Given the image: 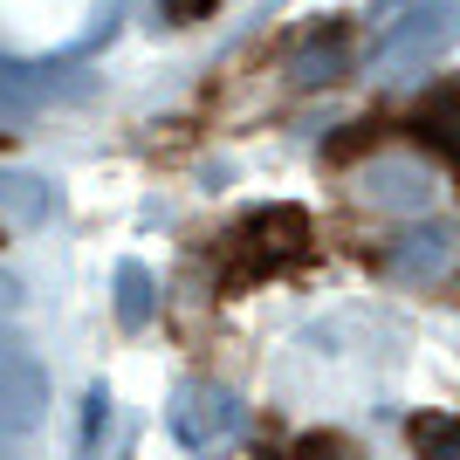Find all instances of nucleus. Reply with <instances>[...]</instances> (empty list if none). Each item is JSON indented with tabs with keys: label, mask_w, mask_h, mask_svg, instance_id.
Wrapping results in <instances>:
<instances>
[{
	"label": "nucleus",
	"mask_w": 460,
	"mask_h": 460,
	"mask_svg": "<svg viewBox=\"0 0 460 460\" xmlns=\"http://www.w3.org/2000/svg\"><path fill=\"white\" fill-rule=\"evenodd\" d=\"M344 56H350L344 28H316V35L296 49V69H288V83H296V90H323V83L344 76Z\"/></svg>",
	"instance_id": "obj_8"
},
{
	"label": "nucleus",
	"mask_w": 460,
	"mask_h": 460,
	"mask_svg": "<svg viewBox=\"0 0 460 460\" xmlns=\"http://www.w3.org/2000/svg\"><path fill=\"white\" fill-rule=\"evenodd\" d=\"M49 412V378L28 358H0V440H14L28 426H41Z\"/></svg>",
	"instance_id": "obj_5"
},
{
	"label": "nucleus",
	"mask_w": 460,
	"mask_h": 460,
	"mask_svg": "<svg viewBox=\"0 0 460 460\" xmlns=\"http://www.w3.org/2000/svg\"><path fill=\"white\" fill-rule=\"evenodd\" d=\"M158 7H165L172 21H199V14H213L220 0H158Z\"/></svg>",
	"instance_id": "obj_13"
},
{
	"label": "nucleus",
	"mask_w": 460,
	"mask_h": 460,
	"mask_svg": "<svg viewBox=\"0 0 460 460\" xmlns=\"http://www.w3.org/2000/svg\"><path fill=\"white\" fill-rule=\"evenodd\" d=\"M365 192L378 207H426L433 199V179L420 165H365Z\"/></svg>",
	"instance_id": "obj_9"
},
{
	"label": "nucleus",
	"mask_w": 460,
	"mask_h": 460,
	"mask_svg": "<svg viewBox=\"0 0 460 460\" xmlns=\"http://www.w3.org/2000/svg\"><path fill=\"white\" fill-rule=\"evenodd\" d=\"M412 137H420V145H433V152L454 165V179H460V90L426 96L420 111H412Z\"/></svg>",
	"instance_id": "obj_7"
},
{
	"label": "nucleus",
	"mask_w": 460,
	"mask_h": 460,
	"mask_svg": "<svg viewBox=\"0 0 460 460\" xmlns=\"http://www.w3.org/2000/svg\"><path fill=\"white\" fill-rule=\"evenodd\" d=\"M14 303H21V282H14L7 269H0V309H14Z\"/></svg>",
	"instance_id": "obj_14"
},
{
	"label": "nucleus",
	"mask_w": 460,
	"mask_h": 460,
	"mask_svg": "<svg viewBox=\"0 0 460 460\" xmlns=\"http://www.w3.org/2000/svg\"><path fill=\"white\" fill-rule=\"evenodd\" d=\"M303 254H309V213L303 207H261L227 234L220 275H227V288H254V282H275L282 269H296Z\"/></svg>",
	"instance_id": "obj_1"
},
{
	"label": "nucleus",
	"mask_w": 460,
	"mask_h": 460,
	"mask_svg": "<svg viewBox=\"0 0 460 460\" xmlns=\"http://www.w3.org/2000/svg\"><path fill=\"white\" fill-rule=\"evenodd\" d=\"M385 269L399 275V282H440L454 269V227L447 220H420V227H405L392 248H385Z\"/></svg>",
	"instance_id": "obj_4"
},
{
	"label": "nucleus",
	"mask_w": 460,
	"mask_h": 460,
	"mask_svg": "<svg viewBox=\"0 0 460 460\" xmlns=\"http://www.w3.org/2000/svg\"><path fill=\"white\" fill-rule=\"evenodd\" d=\"M117 323H124V330H145V323H152V275L137 269V261L117 269Z\"/></svg>",
	"instance_id": "obj_11"
},
{
	"label": "nucleus",
	"mask_w": 460,
	"mask_h": 460,
	"mask_svg": "<svg viewBox=\"0 0 460 460\" xmlns=\"http://www.w3.org/2000/svg\"><path fill=\"white\" fill-rule=\"evenodd\" d=\"M49 213H56L49 179L28 172V165H0V220H7V227H41Z\"/></svg>",
	"instance_id": "obj_6"
},
{
	"label": "nucleus",
	"mask_w": 460,
	"mask_h": 460,
	"mask_svg": "<svg viewBox=\"0 0 460 460\" xmlns=\"http://www.w3.org/2000/svg\"><path fill=\"white\" fill-rule=\"evenodd\" d=\"M165 426H172V440L192 447V454H220V447H234L241 433H248V405H241V392L199 378V385H179L172 392Z\"/></svg>",
	"instance_id": "obj_2"
},
{
	"label": "nucleus",
	"mask_w": 460,
	"mask_h": 460,
	"mask_svg": "<svg viewBox=\"0 0 460 460\" xmlns=\"http://www.w3.org/2000/svg\"><path fill=\"white\" fill-rule=\"evenodd\" d=\"M303 460H358V454H350V440H337V433H316V440H303Z\"/></svg>",
	"instance_id": "obj_12"
},
{
	"label": "nucleus",
	"mask_w": 460,
	"mask_h": 460,
	"mask_svg": "<svg viewBox=\"0 0 460 460\" xmlns=\"http://www.w3.org/2000/svg\"><path fill=\"white\" fill-rule=\"evenodd\" d=\"M0 358H14V330L0 323Z\"/></svg>",
	"instance_id": "obj_15"
},
{
	"label": "nucleus",
	"mask_w": 460,
	"mask_h": 460,
	"mask_svg": "<svg viewBox=\"0 0 460 460\" xmlns=\"http://www.w3.org/2000/svg\"><path fill=\"white\" fill-rule=\"evenodd\" d=\"M412 454L420 460H460V412H420L412 420Z\"/></svg>",
	"instance_id": "obj_10"
},
{
	"label": "nucleus",
	"mask_w": 460,
	"mask_h": 460,
	"mask_svg": "<svg viewBox=\"0 0 460 460\" xmlns=\"http://www.w3.org/2000/svg\"><path fill=\"white\" fill-rule=\"evenodd\" d=\"M454 41H460V0H405L399 14H392V28H385V41H378V62L399 76V69L440 56Z\"/></svg>",
	"instance_id": "obj_3"
}]
</instances>
